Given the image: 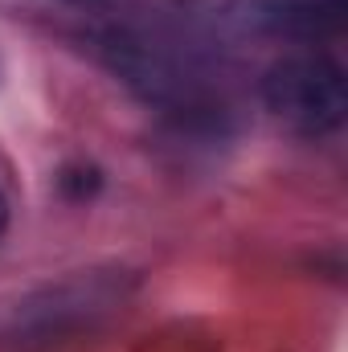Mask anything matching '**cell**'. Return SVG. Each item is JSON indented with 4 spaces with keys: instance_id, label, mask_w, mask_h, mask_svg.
Returning <instances> with one entry per match:
<instances>
[{
    "instance_id": "obj_1",
    "label": "cell",
    "mask_w": 348,
    "mask_h": 352,
    "mask_svg": "<svg viewBox=\"0 0 348 352\" xmlns=\"http://www.w3.org/2000/svg\"><path fill=\"white\" fill-rule=\"evenodd\" d=\"M262 98H266V111L295 135H307V140L328 135L345 123L348 111L345 70L320 54L283 58L266 70Z\"/></svg>"
},
{
    "instance_id": "obj_2",
    "label": "cell",
    "mask_w": 348,
    "mask_h": 352,
    "mask_svg": "<svg viewBox=\"0 0 348 352\" xmlns=\"http://www.w3.org/2000/svg\"><path fill=\"white\" fill-rule=\"evenodd\" d=\"M4 226H8V197L0 192V234H4Z\"/></svg>"
}]
</instances>
